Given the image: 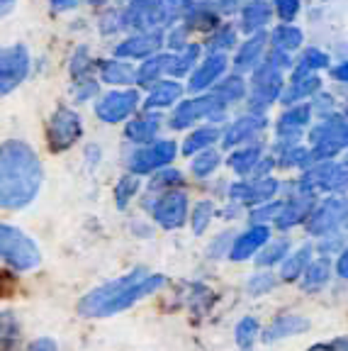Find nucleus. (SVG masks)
Returning a JSON list of instances; mask_svg holds the SVG:
<instances>
[{"mask_svg":"<svg viewBox=\"0 0 348 351\" xmlns=\"http://www.w3.org/2000/svg\"><path fill=\"white\" fill-rule=\"evenodd\" d=\"M42 186V164L32 147L25 142L0 144V205L3 208H25L37 197Z\"/></svg>","mask_w":348,"mask_h":351,"instance_id":"nucleus-1","label":"nucleus"},{"mask_svg":"<svg viewBox=\"0 0 348 351\" xmlns=\"http://www.w3.org/2000/svg\"><path fill=\"white\" fill-rule=\"evenodd\" d=\"M164 283V276L134 271V274L122 276V278L105 283L92 293H88L81 300V305H78V313L83 317H108V315L122 313L129 305H134L136 300L156 293Z\"/></svg>","mask_w":348,"mask_h":351,"instance_id":"nucleus-2","label":"nucleus"},{"mask_svg":"<svg viewBox=\"0 0 348 351\" xmlns=\"http://www.w3.org/2000/svg\"><path fill=\"white\" fill-rule=\"evenodd\" d=\"M0 258H5L20 271H29L39 263V249L20 230L10 225H0Z\"/></svg>","mask_w":348,"mask_h":351,"instance_id":"nucleus-3","label":"nucleus"},{"mask_svg":"<svg viewBox=\"0 0 348 351\" xmlns=\"http://www.w3.org/2000/svg\"><path fill=\"white\" fill-rule=\"evenodd\" d=\"M348 219V200L341 195L327 197L321 205L312 210L307 219V232L314 237H329Z\"/></svg>","mask_w":348,"mask_h":351,"instance_id":"nucleus-4","label":"nucleus"},{"mask_svg":"<svg viewBox=\"0 0 348 351\" xmlns=\"http://www.w3.org/2000/svg\"><path fill=\"white\" fill-rule=\"evenodd\" d=\"M224 115V103L217 95H202V98L183 100V103L175 108L173 117H171V127L173 130H183V127H190L197 120H217Z\"/></svg>","mask_w":348,"mask_h":351,"instance_id":"nucleus-5","label":"nucleus"},{"mask_svg":"<svg viewBox=\"0 0 348 351\" xmlns=\"http://www.w3.org/2000/svg\"><path fill=\"white\" fill-rule=\"evenodd\" d=\"M29 73V54L22 44L0 47V95L10 93Z\"/></svg>","mask_w":348,"mask_h":351,"instance_id":"nucleus-6","label":"nucleus"},{"mask_svg":"<svg viewBox=\"0 0 348 351\" xmlns=\"http://www.w3.org/2000/svg\"><path fill=\"white\" fill-rule=\"evenodd\" d=\"M166 20V0H129L122 12V25L139 32H149Z\"/></svg>","mask_w":348,"mask_h":351,"instance_id":"nucleus-7","label":"nucleus"},{"mask_svg":"<svg viewBox=\"0 0 348 351\" xmlns=\"http://www.w3.org/2000/svg\"><path fill=\"white\" fill-rule=\"evenodd\" d=\"M81 117L76 115V112H71V110H56L54 117H51L49 122V144L54 152H64V149H69L73 142H76L78 137H81Z\"/></svg>","mask_w":348,"mask_h":351,"instance_id":"nucleus-8","label":"nucleus"},{"mask_svg":"<svg viewBox=\"0 0 348 351\" xmlns=\"http://www.w3.org/2000/svg\"><path fill=\"white\" fill-rule=\"evenodd\" d=\"M136 105H139L136 90H114L95 105V115L103 122H122L134 112Z\"/></svg>","mask_w":348,"mask_h":351,"instance_id":"nucleus-9","label":"nucleus"},{"mask_svg":"<svg viewBox=\"0 0 348 351\" xmlns=\"http://www.w3.org/2000/svg\"><path fill=\"white\" fill-rule=\"evenodd\" d=\"M173 156H175L173 142H153L132 156L129 169H132V173H151V171L169 164Z\"/></svg>","mask_w":348,"mask_h":351,"instance_id":"nucleus-10","label":"nucleus"},{"mask_svg":"<svg viewBox=\"0 0 348 351\" xmlns=\"http://www.w3.org/2000/svg\"><path fill=\"white\" fill-rule=\"evenodd\" d=\"M161 44H164V34L158 32V29H149V32H139L134 37L125 39L114 49V54L120 56V59H149Z\"/></svg>","mask_w":348,"mask_h":351,"instance_id":"nucleus-11","label":"nucleus"},{"mask_svg":"<svg viewBox=\"0 0 348 351\" xmlns=\"http://www.w3.org/2000/svg\"><path fill=\"white\" fill-rule=\"evenodd\" d=\"M188 217V200L180 193H169L153 205V219L166 230H175Z\"/></svg>","mask_w":348,"mask_h":351,"instance_id":"nucleus-12","label":"nucleus"},{"mask_svg":"<svg viewBox=\"0 0 348 351\" xmlns=\"http://www.w3.org/2000/svg\"><path fill=\"white\" fill-rule=\"evenodd\" d=\"M277 191V181L266 176V178H251V181H241L236 183L229 195L234 200H244V203H253V205H263L268 203Z\"/></svg>","mask_w":348,"mask_h":351,"instance_id":"nucleus-13","label":"nucleus"},{"mask_svg":"<svg viewBox=\"0 0 348 351\" xmlns=\"http://www.w3.org/2000/svg\"><path fill=\"white\" fill-rule=\"evenodd\" d=\"M227 61L229 59L224 51H212L190 76V90H205V88L214 86L222 78V73L227 71Z\"/></svg>","mask_w":348,"mask_h":351,"instance_id":"nucleus-14","label":"nucleus"},{"mask_svg":"<svg viewBox=\"0 0 348 351\" xmlns=\"http://www.w3.org/2000/svg\"><path fill=\"white\" fill-rule=\"evenodd\" d=\"M271 239V230L266 225H256L251 227L249 232H244L241 237H236L232 249H229V258H234V261H246L251 258L258 249L266 247V241Z\"/></svg>","mask_w":348,"mask_h":351,"instance_id":"nucleus-15","label":"nucleus"},{"mask_svg":"<svg viewBox=\"0 0 348 351\" xmlns=\"http://www.w3.org/2000/svg\"><path fill=\"white\" fill-rule=\"evenodd\" d=\"M312 205H314V193H302V195L293 197L290 203L283 205V210H280V215H277V219H275V225L280 227V230H288V227L305 222L312 215Z\"/></svg>","mask_w":348,"mask_h":351,"instance_id":"nucleus-16","label":"nucleus"},{"mask_svg":"<svg viewBox=\"0 0 348 351\" xmlns=\"http://www.w3.org/2000/svg\"><path fill=\"white\" fill-rule=\"evenodd\" d=\"M319 88H321V81L316 73L295 71L293 78H290V86L280 93V100H283L285 105H295L297 100H305V98H310V95H314Z\"/></svg>","mask_w":348,"mask_h":351,"instance_id":"nucleus-17","label":"nucleus"},{"mask_svg":"<svg viewBox=\"0 0 348 351\" xmlns=\"http://www.w3.org/2000/svg\"><path fill=\"white\" fill-rule=\"evenodd\" d=\"M312 108L310 105H293L280 120H277V137L280 139H295L299 132L310 125Z\"/></svg>","mask_w":348,"mask_h":351,"instance_id":"nucleus-18","label":"nucleus"},{"mask_svg":"<svg viewBox=\"0 0 348 351\" xmlns=\"http://www.w3.org/2000/svg\"><path fill=\"white\" fill-rule=\"evenodd\" d=\"M305 329H310V319L307 317H302V315H280V317L266 329L263 341H277V339H285V337H297V335H302Z\"/></svg>","mask_w":348,"mask_h":351,"instance_id":"nucleus-19","label":"nucleus"},{"mask_svg":"<svg viewBox=\"0 0 348 351\" xmlns=\"http://www.w3.org/2000/svg\"><path fill=\"white\" fill-rule=\"evenodd\" d=\"M271 22V3L266 0H249L241 8V29L246 34H256Z\"/></svg>","mask_w":348,"mask_h":351,"instance_id":"nucleus-20","label":"nucleus"},{"mask_svg":"<svg viewBox=\"0 0 348 351\" xmlns=\"http://www.w3.org/2000/svg\"><path fill=\"white\" fill-rule=\"evenodd\" d=\"M268 34L266 32H256L251 34L249 42H244V47L239 49L234 59V66L239 71H251V69H258V61L263 56V49H266Z\"/></svg>","mask_w":348,"mask_h":351,"instance_id":"nucleus-21","label":"nucleus"},{"mask_svg":"<svg viewBox=\"0 0 348 351\" xmlns=\"http://www.w3.org/2000/svg\"><path fill=\"white\" fill-rule=\"evenodd\" d=\"M329 280H332V261L329 258H314L307 266L305 276H302V291L307 293L321 291Z\"/></svg>","mask_w":348,"mask_h":351,"instance_id":"nucleus-22","label":"nucleus"},{"mask_svg":"<svg viewBox=\"0 0 348 351\" xmlns=\"http://www.w3.org/2000/svg\"><path fill=\"white\" fill-rule=\"evenodd\" d=\"M263 125H266V122H263L261 117H253V115L239 117V120L227 130V134H224V147H234V144L246 142V139H251L256 132H261Z\"/></svg>","mask_w":348,"mask_h":351,"instance_id":"nucleus-23","label":"nucleus"},{"mask_svg":"<svg viewBox=\"0 0 348 351\" xmlns=\"http://www.w3.org/2000/svg\"><path fill=\"white\" fill-rule=\"evenodd\" d=\"M312 252L314 249L310 244L299 247L295 254H288V258L283 261V271H280V278L283 280H297L299 276H305L307 266L312 263Z\"/></svg>","mask_w":348,"mask_h":351,"instance_id":"nucleus-24","label":"nucleus"},{"mask_svg":"<svg viewBox=\"0 0 348 351\" xmlns=\"http://www.w3.org/2000/svg\"><path fill=\"white\" fill-rule=\"evenodd\" d=\"M171 59H173V56H169V54L149 56V59L136 69V83H139V86H151L153 81L161 78V73L169 71Z\"/></svg>","mask_w":348,"mask_h":351,"instance_id":"nucleus-25","label":"nucleus"},{"mask_svg":"<svg viewBox=\"0 0 348 351\" xmlns=\"http://www.w3.org/2000/svg\"><path fill=\"white\" fill-rule=\"evenodd\" d=\"M100 78H103L105 83L127 86V83H134L136 71L127 61H103V66H100Z\"/></svg>","mask_w":348,"mask_h":351,"instance_id":"nucleus-26","label":"nucleus"},{"mask_svg":"<svg viewBox=\"0 0 348 351\" xmlns=\"http://www.w3.org/2000/svg\"><path fill=\"white\" fill-rule=\"evenodd\" d=\"M183 95V86L175 81H166V83H158V86L151 88V93L147 98L149 108H166V105H173L175 100H180Z\"/></svg>","mask_w":348,"mask_h":351,"instance_id":"nucleus-27","label":"nucleus"},{"mask_svg":"<svg viewBox=\"0 0 348 351\" xmlns=\"http://www.w3.org/2000/svg\"><path fill=\"white\" fill-rule=\"evenodd\" d=\"M271 39H273V47H275V49H283V51L299 49L302 42H305L302 29L295 27V25H290V22H285V25H280V27L273 29Z\"/></svg>","mask_w":348,"mask_h":351,"instance_id":"nucleus-28","label":"nucleus"},{"mask_svg":"<svg viewBox=\"0 0 348 351\" xmlns=\"http://www.w3.org/2000/svg\"><path fill=\"white\" fill-rule=\"evenodd\" d=\"M258 161H261V147L253 144V147H244V149H239V152L232 154L229 166H232L239 176H249Z\"/></svg>","mask_w":348,"mask_h":351,"instance_id":"nucleus-29","label":"nucleus"},{"mask_svg":"<svg viewBox=\"0 0 348 351\" xmlns=\"http://www.w3.org/2000/svg\"><path fill=\"white\" fill-rule=\"evenodd\" d=\"M197 56H200V47H197V44H188V47H183L180 54L171 59L169 73L171 76H185V73L192 69V64L197 61Z\"/></svg>","mask_w":348,"mask_h":351,"instance_id":"nucleus-30","label":"nucleus"},{"mask_svg":"<svg viewBox=\"0 0 348 351\" xmlns=\"http://www.w3.org/2000/svg\"><path fill=\"white\" fill-rule=\"evenodd\" d=\"M214 95H217L219 100H222L224 105L227 103H234V100H241L246 95V83L241 76H229L224 78L222 83L217 86V90H214Z\"/></svg>","mask_w":348,"mask_h":351,"instance_id":"nucleus-31","label":"nucleus"},{"mask_svg":"<svg viewBox=\"0 0 348 351\" xmlns=\"http://www.w3.org/2000/svg\"><path fill=\"white\" fill-rule=\"evenodd\" d=\"M158 132V122L156 117H142V120H132L129 125H127V137L132 139V142H151L153 137H156Z\"/></svg>","mask_w":348,"mask_h":351,"instance_id":"nucleus-32","label":"nucleus"},{"mask_svg":"<svg viewBox=\"0 0 348 351\" xmlns=\"http://www.w3.org/2000/svg\"><path fill=\"white\" fill-rule=\"evenodd\" d=\"M327 66H329V56L321 49H316V47H310L307 51H302L297 66H295V71L297 73H314V71H319V69H327Z\"/></svg>","mask_w":348,"mask_h":351,"instance_id":"nucleus-33","label":"nucleus"},{"mask_svg":"<svg viewBox=\"0 0 348 351\" xmlns=\"http://www.w3.org/2000/svg\"><path fill=\"white\" fill-rule=\"evenodd\" d=\"M217 137H219V132L214 130V127H200V130H195L190 137L185 139L183 152L188 154V156H190V154H197V152H202V149L210 147Z\"/></svg>","mask_w":348,"mask_h":351,"instance_id":"nucleus-34","label":"nucleus"},{"mask_svg":"<svg viewBox=\"0 0 348 351\" xmlns=\"http://www.w3.org/2000/svg\"><path fill=\"white\" fill-rule=\"evenodd\" d=\"M219 166V154L212 152V149H205L202 154H197L195 159H192L190 169L195 176H200V178H205V176H210L214 169Z\"/></svg>","mask_w":348,"mask_h":351,"instance_id":"nucleus-35","label":"nucleus"},{"mask_svg":"<svg viewBox=\"0 0 348 351\" xmlns=\"http://www.w3.org/2000/svg\"><path fill=\"white\" fill-rule=\"evenodd\" d=\"M234 335H236V344H239L241 349H249L258 335V322L253 317H244L239 324H236Z\"/></svg>","mask_w":348,"mask_h":351,"instance_id":"nucleus-36","label":"nucleus"},{"mask_svg":"<svg viewBox=\"0 0 348 351\" xmlns=\"http://www.w3.org/2000/svg\"><path fill=\"white\" fill-rule=\"evenodd\" d=\"M288 249H290V244H288L285 239L273 241L271 247H266V249L261 252V258H258V266H273V263L283 261V258L288 256Z\"/></svg>","mask_w":348,"mask_h":351,"instance_id":"nucleus-37","label":"nucleus"},{"mask_svg":"<svg viewBox=\"0 0 348 351\" xmlns=\"http://www.w3.org/2000/svg\"><path fill=\"white\" fill-rule=\"evenodd\" d=\"M234 42H236V32L229 25H222V27H217L210 34V49L212 51L229 49V47H234Z\"/></svg>","mask_w":348,"mask_h":351,"instance_id":"nucleus-38","label":"nucleus"},{"mask_svg":"<svg viewBox=\"0 0 348 351\" xmlns=\"http://www.w3.org/2000/svg\"><path fill=\"white\" fill-rule=\"evenodd\" d=\"M17 339V322L8 313L0 315V351H8Z\"/></svg>","mask_w":348,"mask_h":351,"instance_id":"nucleus-39","label":"nucleus"},{"mask_svg":"<svg viewBox=\"0 0 348 351\" xmlns=\"http://www.w3.org/2000/svg\"><path fill=\"white\" fill-rule=\"evenodd\" d=\"M192 232L195 234H202L207 230V225L212 222V203H197L192 208Z\"/></svg>","mask_w":348,"mask_h":351,"instance_id":"nucleus-40","label":"nucleus"},{"mask_svg":"<svg viewBox=\"0 0 348 351\" xmlns=\"http://www.w3.org/2000/svg\"><path fill=\"white\" fill-rule=\"evenodd\" d=\"M275 283L277 280L273 278V274H256V276H251V280H249V293L261 298V295H266L268 291H273Z\"/></svg>","mask_w":348,"mask_h":351,"instance_id":"nucleus-41","label":"nucleus"},{"mask_svg":"<svg viewBox=\"0 0 348 351\" xmlns=\"http://www.w3.org/2000/svg\"><path fill=\"white\" fill-rule=\"evenodd\" d=\"M136 188H139V181H136L134 176H127V178H122V181L114 186V197H117V205H120V208H125L127 200L134 197Z\"/></svg>","mask_w":348,"mask_h":351,"instance_id":"nucleus-42","label":"nucleus"},{"mask_svg":"<svg viewBox=\"0 0 348 351\" xmlns=\"http://www.w3.org/2000/svg\"><path fill=\"white\" fill-rule=\"evenodd\" d=\"M273 8L283 22H293L299 12V0H273Z\"/></svg>","mask_w":348,"mask_h":351,"instance_id":"nucleus-43","label":"nucleus"},{"mask_svg":"<svg viewBox=\"0 0 348 351\" xmlns=\"http://www.w3.org/2000/svg\"><path fill=\"white\" fill-rule=\"evenodd\" d=\"M307 351H348V339H334L332 344H316Z\"/></svg>","mask_w":348,"mask_h":351,"instance_id":"nucleus-44","label":"nucleus"},{"mask_svg":"<svg viewBox=\"0 0 348 351\" xmlns=\"http://www.w3.org/2000/svg\"><path fill=\"white\" fill-rule=\"evenodd\" d=\"M336 274L341 276L343 280H348V249H343L341 256L336 261Z\"/></svg>","mask_w":348,"mask_h":351,"instance_id":"nucleus-45","label":"nucleus"},{"mask_svg":"<svg viewBox=\"0 0 348 351\" xmlns=\"http://www.w3.org/2000/svg\"><path fill=\"white\" fill-rule=\"evenodd\" d=\"M78 3H81V0H51V8H54L56 12H66V10H73Z\"/></svg>","mask_w":348,"mask_h":351,"instance_id":"nucleus-46","label":"nucleus"},{"mask_svg":"<svg viewBox=\"0 0 348 351\" xmlns=\"http://www.w3.org/2000/svg\"><path fill=\"white\" fill-rule=\"evenodd\" d=\"M27 351H56V344L51 339H39V341H34Z\"/></svg>","mask_w":348,"mask_h":351,"instance_id":"nucleus-47","label":"nucleus"},{"mask_svg":"<svg viewBox=\"0 0 348 351\" xmlns=\"http://www.w3.org/2000/svg\"><path fill=\"white\" fill-rule=\"evenodd\" d=\"M332 73H334V78H336V81L348 83V61H343V64H338Z\"/></svg>","mask_w":348,"mask_h":351,"instance_id":"nucleus-48","label":"nucleus"},{"mask_svg":"<svg viewBox=\"0 0 348 351\" xmlns=\"http://www.w3.org/2000/svg\"><path fill=\"white\" fill-rule=\"evenodd\" d=\"M241 3H249V0H219L222 10H236V8H239Z\"/></svg>","mask_w":348,"mask_h":351,"instance_id":"nucleus-49","label":"nucleus"},{"mask_svg":"<svg viewBox=\"0 0 348 351\" xmlns=\"http://www.w3.org/2000/svg\"><path fill=\"white\" fill-rule=\"evenodd\" d=\"M12 8H15V0H0V17H5Z\"/></svg>","mask_w":348,"mask_h":351,"instance_id":"nucleus-50","label":"nucleus"},{"mask_svg":"<svg viewBox=\"0 0 348 351\" xmlns=\"http://www.w3.org/2000/svg\"><path fill=\"white\" fill-rule=\"evenodd\" d=\"M90 5H103V3H108V0H88Z\"/></svg>","mask_w":348,"mask_h":351,"instance_id":"nucleus-51","label":"nucleus"},{"mask_svg":"<svg viewBox=\"0 0 348 351\" xmlns=\"http://www.w3.org/2000/svg\"><path fill=\"white\" fill-rule=\"evenodd\" d=\"M343 164H348V149H346V161H343Z\"/></svg>","mask_w":348,"mask_h":351,"instance_id":"nucleus-52","label":"nucleus"},{"mask_svg":"<svg viewBox=\"0 0 348 351\" xmlns=\"http://www.w3.org/2000/svg\"><path fill=\"white\" fill-rule=\"evenodd\" d=\"M346 115H348V105H346Z\"/></svg>","mask_w":348,"mask_h":351,"instance_id":"nucleus-53","label":"nucleus"}]
</instances>
